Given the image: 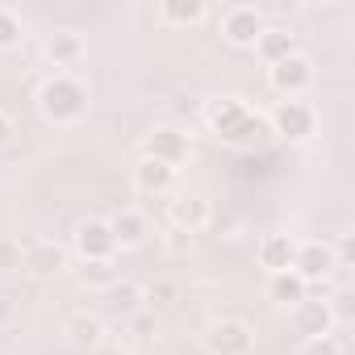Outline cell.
<instances>
[{"mask_svg": "<svg viewBox=\"0 0 355 355\" xmlns=\"http://www.w3.org/2000/svg\"><path fill=\"white\" fill-rule=\"evenodd\" d=\"M38 109L46 121L55 125H76L84 113H88V88L71 76V71H55L42 80L38 88Z\"/></svg>", "mask_w": 355, "mask_h": 355, "instance_id": "obj_1", "label": "cell"}, {"mask_svg": "<svg viewBox=\"0 0 355 355\" xmlns=\"http://www.w3.org/2000/svg\"><path fill=\"white\" fill-rule=\"evenodd\" d=\"M268 125H272V138H284V142H305L318 125L313 109L305 101H280L272 113H268Z\"/></svg>", "mask_w": 355, "mask_h": 355, "instance_id": "obj_2", "label": "cell"}, {"mask_svg": "<svg viewBox=\"0 0 355 355\" xmlns=\"http://www.w3.org/2000/svg\"><path fill=\"white\" fill-rule=\"evenodd\" d=\"M71 243H76V255H80L84 263H113V255H117L113 230H109V222H101V218L80 222L76 234H71Z\"/></svg>", "mask_w": 355, "mask_h": 355, "instance_id": "obj_3", "label": "cell"}, {"mask_svg": "<svg viewBox=\"0 0 355 355\" xmlns=\"http://www.w3.org/2000/svg\"><path fill=\"white\" fill-rule=\"evenodd\" d=\"M288 272H297L305 284H322L330 272H338V263H334V247L322 243V239H305V243H297V255H293V268H288Z\"/></svg>", "mask_w": 355, "mask_h": 355, "instance_id": "obj_4", "label": "cell"}, {"mask_svg": "<svg viewBox=\"0 0 355 355\" xmlns=\"http://www.w3.org/2000/svg\"><path fill=\"white\" fill-rule=\"evenodd\" d=\"M288 322H293V330L301 334V343H305V338H326V334L334 330V305H330L326 297H305V301H297V305L288 309Z\"/></svg>", "mask_w": 355, "mask_h": 355, "instance_id": "obj_5", "label": "cell"}, {"mask_svg": "<svg viewBox=\"0 0 355 355\" xmlns=\"http://www.w3.org/2000/svg\"><path fill=\"white\" fill-rule=\"evenodd\" d=\"M189 155H193L189 134H184V130H171V125L150 130V134H146V142H142V159H155V163H167V167L189 163Z\"/></svg>", "mask_w": 355, "mask_h": 355, "instance_id": "obj_6", "label": "cell"}, {"mask_svg": "<svg viewBox=\"0 0 355 355\" xmlns=\"http://www.w3.org/2000/svg\"><path fill=\"white\" fill-rule=\"evenodd\" d=\"M268 84H272L284 101H297V96L309 92V84H313V63L297 51V55H288L284 63L268 67Z\"/></svg>", "mask_w": 355, "mask_h": 355, "instance_id": "obj_7", "label": "cell"}, {"mask_svg": "<svg viewBox=\"0 0 355 355\" xmlns=\"http://www.w3.org/2000/svg\"><path fill=\"white\" fill-rule=\"evenodd\" d=\"M263 30H268V21L255 5H234V9L222 13V38L230 46H255Z\"/></svg>", "mask_w": 355, "mask_h": 355, "instance_id": "obj_8", "label": "cell"}, {"mask_svg": "<svg viewBox=\"0 0 355 355\" xmlns=\"http://www.w3.org/2000/svg\"><path fill=\"white\" fill-rule=\"evenodd\" d=\"M205 347L214 351V355H251L255 351V330L247 326V322H218V326H209V334H205Z\"/></svg>", "mask_w": 355, "mask_h": 355, "instance_id": "obj_9", "label": "cell"}, {"mask_svg": "<svg viewBox=\"0 0 355 355\" xmlns=\"http://www.w3.org/2000/svg\"><path fill=\"white\" fill-rule=\"evenodd\" d=\"M251 113V105L243 101V96H214L209 105H205V125L226 142L234 130H239V121Z\"/></svg>", "mask_w": 355, "mask_h": 355, "instance_id": "obj_10", "label": "cell"}, {"mask_svg": "<svg viewBox=\"0 0 355 355\" xmlns=\"http://www.w3.org/2000/svg\"><path fill=\"white\" fill-rule=\"evenodd\" d=\"M171 226H175V234H201L205 226H209V201L205 197H197V193H180L171 201Z\"/></svg>", "mask_w": 355, "mask_h": 355, "instance_id": "obj_11", "label": "cell"}, {"mask_svg": "<svg viewBox=\"0 0 355 355\" xmlns=\"http://www.w3.org/2000/svg\"><path fill=\"white\" fill-rule=\"evenodd\" d=\"M134 189L146 193V197H167L175 189V167L155 163V159H138V167H134Z\"/></svg>", "mask_w": 355, "mask_h": 355, "instance_id": "obj_12", "label": "cell"}, {"mask_svg": "<svg viewBox=\"0 0 355 355\" xmlns=\"http://www.w3.org/2000/svg\"><path fill=\"white\" fill-rule=\"evenodd\" d=\"M293 255H297V239L293 234H263L259 239V268L268 276L288 272L293 268Z\"/></svg>", "mask_w": 355, "mask_h": 355, "instance_id": "obj_13", "label": "cell"}, {"mask_svg": "<svg viewBox=\"0 0 355 355\" xmlns=\"http://www.w3.org/2000/svg\"><path fill=\"white\" fill-rule=\"evenodd\" d=\"M272 142V125H268V113H247L243 121H239V130L226 138V146H234V150H259V146H268Z\"/></svg>", "mask_w": 355, "mask_h": 355, "instance_id": "obj_14", "label": "cell"}, {"mask_svg": "<svg viewBox=\"0 0 355 355\" xmlns=\"http://www.w3.org/2000/svg\"><path fill=\"white\" fill-rule=\"evenodd\" d=\"M109 230H113V243L117 247H142L146 234H150V226H146V218L138 209H117L109 218Z\"/></svg>", "mask_w": 355, "mask_h": 355, "instance_id": "obj_15", "label": "cell"}, {"mask_svg": "<svg viewBox=\"0 0 355 355\" xmlns=\"http://www.w3.org/2000/svg\"><path fill=\"white\" fill-rule=\"evenodd\" d=\"M255 55H259L268 67H276V63H284L288 55H297V38H293L288 30H280V26H268V30L259 34V42H255Z\"/></svg>", "mask_w": 355, "mask_h": 355, "instance_id": "obj_16", "label": "cell"}, {"mask_svg": "<svg viewBox=\"0 0 355 355\" xmlns=\"http://www.w3.org/2000/svg\"><path fill=\"white\" fill-rule=\"evenodd\" d=\"M46 59L55 63V67H71V63H80L84 59V38L80 34H71V30H55L51 38H46Z\"/></svg>", "mask_w": 355, "mask_h": 355, "instance_id": "obj_17", "label": "cell"}, {"mask_svg": "<svg viewBox=\"0 0 355 355\" xmlns=\"http://www.w3.org/2000/svg\"><path fill=\"white\" fill-rule=\"evenodd\" d=\"M268 297L276 301V305H297V301H305L309 297V284L297 276V272H276V276H268Z\"/></svg>", "mask_w": 355, "mask_h": 355, "instance_id": "obj_18", "label": "cell"}, {"mask_svg": "<svg viewBox=\"0 0 355 355\" xmlns=\"http://www.w3.org/2000/svg\"><path fill=\"white\" fill-rule=\"evenodd\" d=\"M205 17H209V9L201 5V0H163L159 5V21L163 26H197Z\"/></svg>", "mask_w": 355, "mask_h": 355, "instance_id": "obj_19", "label": "cell"}, {"mask_svg": "<svg viewBox=\"0 0 355 355\" xmlns=\"http://www.w3.org/2000/svg\"><path fill=\"white\" fill-rule=\"evenodd\" d=\"M63 247H55V243H38V247H26V259H21V268L26 272H34V276H55L59 268H63Z\"/></svg>", "mask_w": 355, "mask_h": 355, "instance_id": "obj_20", "label": "cell"}, {"mask_svg": "<svg viewBox=\"0 0 355 355\" xmlns=\"http://www.w3.org/2000/svg\"><path fill=\"white\" fill-rule=\"evenodd\" d=\"M67 334H71V343H76V347H101L105 326H101V318H96V313H76V318L67 322Z\"/></svg>", "mask_w": 355, "mask_h": 355, "instance_id": "obj_21", "label": "cell"}, {"mask_svg": "<svg viewBox=\"0 0 355 355\" xmlns=\"http://www.w3.org/2000/svg\"><path fill=\"white\" fill-rule=\"evenodd\" d=\"M105 293H109V305L121 309V313H138V309H142V288L130 284V280H113Z\"/></svg>", "mask_w": 355, "mask_h": 355, "instance_id": "obj_22", "label": "cell"}, {"mask_svg": "<svg viewBox=\"0 0 355 355\" xmlns=\"http://www.w3.org/2000/svg\"><path fill=\"white\" fill-rule=\"evenodd\" d=\"M21 38H26V26H21V17H17L13 9H5V5H0V51H13Z\"/></svg>", "mask_w": 355, "mask_h": 355, "instance_id": "obj_23", "label": "cell"}, {"mask_svg": "<svg viewBox=\"0 0 355 355\" xmlns=\"http://www.w3.org/2000/svg\"><path fill=\"white\" fill-rule=\"evenodd\" d=\"M142 301H146L150 309H163V305H171V301H175V284H171V280H159V284L142 288Z\"/></svg>", "mask_w": 355, "mask_h": 355, "instance_id": "obj_24", "label": "cell"}, {"mask_svg": "<svg viewBox=\"0 0 355 355\" xmlns=\"http://www.w3.org/2000/svg\"><path fill=\"white\" fill-rule=\"evenodd\" d=\"M297 355H343V343H338L334 334H326V338H305V343L297 347Z\"/></svg>", "mask_w": 355, "mask_h": 355, "instance_id": "obj_25", "label": "cell"}, {"mask_svg": "<svg viewBox=\"0 0 355 355\" xmlns=\"http://www.w3.org/2000/svg\"><path fill=\"white\" fill-rule=\"evenodd\" d=\"M21 259H26V247H21V243L0 239V272H13V268H21Z\"/></svg>", "mask_w": 355, "mask_h": 355, "instance_id": "obj_26", "label": "cell"}, {"mask_svg": "<svg viewBox=\"0 0 355 355\" xmlns=\"http://www.w3.org/2000/svg\"><path fill=\"white\" fill-rule=\"evenodd\" d=\"M117 276H113V263H84V284H96V288H109Z\"/></svg>", "mask_w": 355, "mask_h": 355, "instance_id": "obj_27", "label": "cell"}, {"mask_svg": "<svg viewBox=\"0 0 355 355\" xmlns=\"http://www.w3.org/2000/svg\"><path fill=\"white\" fill-rule=\"evenodd\" d=\"M17 322H21V305H17V297L0 293V330H9V326H17Z\"/></svg>", "mask_w": 355, "mask_h": 355, "instance_id": "obj_28", "label": "cell"}, {"mask_svg": "<svg viewBox=\"0 0 355 355\" xmlns=\"http://www.w3.org/2000/svg\"><path fill=\"white\" fill-rule=\"evenodd\" d=\"M13 138H17V121H13V113L0 109V146H9Z\"/></svg>", "mask_w": 355, "mask_h": 355, "instance_id": "obj_29", "label": "cell"}]
</instances>
